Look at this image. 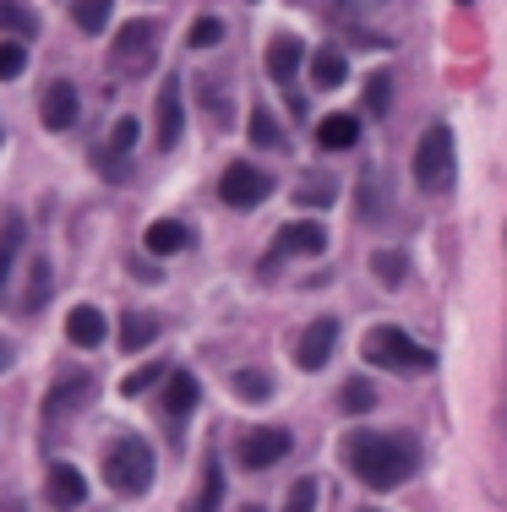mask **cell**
Masks as SVG:
<instances>
[{
	"label": "cell",
	"mask_w": 507,
	"mask_h": 512,
	"mask_svg": "<svg viewBox=\"0 0 507 512\" xmlns=\"http://www.w3.org/2000/svg\"><path fill=\"white\" fill-rule=\"evenodd\" d=\"M344 463L349 474H355L360 485H371V491H398V485L415 474L420 463V447L409 431H355L344 442Z\"/></svg>",
	"instance_id": "cell-1"
},
{
	"label": "cell",
	"mask_w": 507,
	"mask_h": 512,
	"mask_svg": "<svg viewBox=\"0 0 507 512\" xmlns=\"http://www.w3.org/2000/svg\"><path fill=\"white\" fill-rule=\"evenodd\" d=\"M409 175H415V186L426 191V197H442V191H453V131L448 126H431L426 137L415 142V158H409Z\"/></svg>",
	"instance_id": "cell-2"
},
{
	"label": "cell",
	"mask_w": 507,
	"mask_h": 512,
	"mask_svg": "<svg viewBox=\"0 0 507 512\" xmlns=\"http://www.w3.org/2000/svg\"><path fill=\"white\" fill-rule=\"evenodd\" d=\"M153 60H159V22L153 17H131L115 28V44H110V66L120 77H148Z\"/></svg>",
	"instance_id": "cell-3"
},
{
	"label": "cell",
	"mask_w": 507,
	"mask_h": 512,
	"mask_svg": "<svg viewBox=\"0 0 507 512\" xmlns=\"http://www.w3.org/2000/svg\"><path fill=\"white\" fill-rule=\"evenodd\" d=\"M104 480L120 496H142L153 480V447L142 436H115V447L104 453Z\"/></svg>",
	"instance_id": "cell-4"
},
{
	"label": "cell",
	"mask_w": 507,
	"mask_h": 512,
	"mask_svg": "<svg viewBox=\"0 0 507 512\" xmlns=\"http://www.w3.org/2000/svg\"><path fill=\"white\" fill-rule=\"evenodd\" d=\"M360 355L382 365V371H431V349H420L404 327H371Z\"/></svg>",
	"instance_id": "cell-5"
},
{
	"label": "cell",
	"mask_w": 507,
	"mask_h": 512,
	"mask_svg": "<svg viewBox=\"0 0 507 512\" xmlns=\"http://www.w3.org/2000/svg\"><path fill=\"white\" fill-rule=\"evenodd\" d=\"M219 197L229 207H257V202L273 197V175H268V169H257V164H229L224 180H219Z\"/></svg>",
	"instance_id": "cell-6"
},
{
	"label": "cell",
	"mask_w": 507,
	"mask_h": 512,
	"mask_svg": "<svg viewBox=\"0 0 507 512\" xmlns=\"http://www.w3.org/2000/svg\"><path fill=\"white\" fill-rule=\"evenodd\" d=\"M322 251H328V229L300 218V224H284L279 235H273L268 262H284V256H322Z\"/></svg>",
	"instance_id": "cell-7"
},
{
	"label": "cell",
	"mask_w": 507,
	"mask_h": 512,
	"mask_svg": "<svg viewBox=\"0 0 507 512\" xmlns=\"http://www.w3.org/2000/svg\"><path fill=\"white\" fill-rule=\"evenodd\" d=\"M240 463L246 469H273L284 453H289V431H279V425H257V431H246L240 436Z\"/></svg>",
	"instance_id": "cell-8"
},
{
	"label": "cell",
	"mask_w": 507,
	"mask_h": 512,
	"mask_svg": "<svg viewBox=\"0 0 507 512\" xmlns=\"http://www.w3.org/2000/svg\"><path fill=\"white\" fill-rule=\"evenodd\" d=\"M44 496H50L55 512H77L88 502V480H82L77 463H50V474H44Z\"/></svg>",
	"instance_id": "cell-9"
},
{
	"label": "cell",
	"mask_w": 507,
	"mask_h": 512,
	"mask_svg": "<svg viewBox=\"0 0 507 512\" xmlns=\"http://www.w3.org/2000/svg\"><path fill=\"white\" fill-rule=\"evenodd\" d=\"M333 344H338V322H333V316H317V322L300 333V344H295L300 371H322V365L333 360Z\"/></svg>",
	"instance_id": "cell-10"
},
{
	"label": "cell",
	"mask_w": 507,
	"mask_h": 512,
	"mask_svg": "<svg viewBox=\"0 0 507 512\" xmlns=\"http://www.w3.org/2000/svg\"><path fill=\"white\" fill-rule=\"evenodd\" d=\"M180 126H186V115H180V82H164L159 99H153V137H159L164 153L180 142Z\"/></svg>",
	"instance_id": "cell-11"
},
{
	"label": "cell",
	"mask_w": 507,
	"mask_h": 512,
	"mask_svg": "<svg viewBox=\"0 0 507 512\" xmlns=\"http://www.w3.org/2000/svg\"><path fill=\"white\" fill-rule=\"evenodd\" d=\"M77 88H71V82L66 77H55L50 82V88H44V104H39V115H44V126H50V131H71V126H77Z\"/></svg>",
	"instance_id": "cell-12"
},
{
	"label": "cell",
	"mask_w": 507,
	"mask_h": 512,
	"mask_svg": "<svg viewBox=\"0 0 507 512\" xmlns=\"http://www.w3.org/2000/svg\"><path fill=\"white\" fill-rule=\"evenodd\" d=\"M300 66H306V44H300L295 33H279V39L268 44V77L273 82H295Z\"/></svg>",
	"instance_id": "cell-13"
},
{
	"label": "cell",
	"mask_w": 507,
	"mask_h": 512,
	"mask_svg": "<svg viewBox=\"0 0 507 512\" xmlns=\"http://www.w3.org/2000/svg\"><path fill=\"white\" fill-rule=\"evenodd\" d=\"M197 398H202V387H197L191 371H169L164 376V414L169 420H186V414L197 409Z\"/></svg>",
	"instance_id": "cell-14"
},
{
	"label": "cell",
	"mask_w": 507,
	"mask_h": 512,
	"mask_svg": "<svg viewBox=\"0 0 507 512\" xmlns=\"http://www.w3.org/2000/svg\"><path fill=\"white\" fill-rule=\"evenodd\" d=\"M66 338L77 349H99L104 338H110V322H104L99 306H77V311H71V322H66Z\"/></svg>",
	"instance_id": "cell-15"
},
{
	"label": "cell",
	"mask_w": 507,
	"mask_h": 512,
	"mask_svg": "<svg viewBox=\"0 0 507 512\" xmlns=\"http://www.w3.org/2000/svg\"><path fill=\"white\" fill-rule=\"evenodd\" d=\"M142 246H148L153 256H175L191 246V229L175 224V218H159V224H148V235H142Z\"/></svg>",
	"instance_id": "cell-16"
},
{
	"label": "cell",
	"mask_w": 507,
	"mask_h": 512,
	"mask_svg": "<svg viewBox=\"0 0 507 512\" xmlns=\"http://www.w3.org/2000/svg\"><path fill=\"white\" fill-rule=\"evenodd\" d=\"M153 338H159V316H148V311H126V316H120V349H126V355L148 349Z\"/></svg>",
	"instance_id": "cell-17"
},
{
	"label": "cell",
	"mask_w": 507,
	"mask_h": 512,
	"mask_svg": "<svg viewBox=\"0 0 507 512\" xmlns=\"http://www.w3.org/2000/svg\"><path fill=\"white\" fill-rule=\"evenodd\" d=\"M349 77V60L338 44H322L317 55H311V88H338V82Z\"/></svg>",
	"instance_id": "cell-18"
},
{
	"label": "cell",
	"mask_w": 507,
	"mask_h": 512,
	"mask_svg": "<svg viewBox=\"0 0 507 512\" xmlns=\"http://www.w3.org/2000/svg\"><path fill=\"white\" fill-rule=\"evenodd\" d=\"M360 142V120L355 115H328L317 126V148H328V153H344V148H355Z\"/></svg>",
	"instance_id": "cell-19"
},
{
	"label": "cell",
	"mask_w": 507,
	"mask_h": 512,
	"mask_svg": "<svg viewBox=\"0 0 507 512\" xmlns=\"http://www.w3.org/2000/svg\"><path fill=\"white\" fill-rule=\"evenodd\" d=\"M0 28H6L11 39H33V33H39V17H33L22 0H0Z\"/></svg>",
	"instance_id": "cell-20"
},
{
	"label": "cell",
	"mask_w": 507,
	"mask_h": 512,
	"mask_svg": "<svg viewBox=\"0 0 507 512\" xmlns=\"http://www.w3.org/2000/svg\"><path fill=\"white\" fill-rule=\"evenodd\" d=\"M44 300H50V262H44V256H33V262H28V295H22V311H44Z\"/></svg>",
	"instance_id": "cell-21"
},
{
	"label": "cell",
	"mask_w": 507,
	"mask_h": 512,
	"mask_svg": "<svg viewBox=\"0 0 507 512\" xmlns=\"http://www.w3.org/2000/svg\"><path fill=\"white\" fill-rule=\"evenodd\" d=\"M338 409H344V414H366V409H377V387H371L366 376H349L344 393H338Z\"/></svg>",
	"instance_id": "cell-22"
},
{
	"label": "cell",
	"mask_w": 507,
	"mask_h": 512,
	"mask_svg": "<svg viewBox=\"0 0 507 512\" xmlns=\"http://www.w3.org/2000/svg\"><path fill=\"white\" fill-rule=\"evenodd\" d=\"M110 11H115V0H71V17H77L82 33H104Z\"/></svg>",
	"instance_id": "cell-23"
},
{
	"label": "cell",
	"mask_w": 507,
	"mask_h": 512,
	"mask_svg": "<svg viewBox=\"0 0 507 512\" xmlns=\"http://www.w3.org/2000/svg\"><path fill=\"white\" fill-rule=\"evenodd\" d=\"M17 251H22V218H6L0 224V289H6V273L17 262Z\"/></svg>",
	"instance_id": "cell-24"
},
{
	"label": "cell",
	"mask_w": 507,
	"mask_h": 512,
	"mask_svg": "<svg viewBox=\"0 0 507 512\" xmlns=\"http://www.w3.org/2000/svg\"><path fill=\"white\" fill-rule=\"evenodd\" d=\"M371 273H377V284L398 289V284H404V273H409V267H404V251H377V256H371Z\"/></svg>",
	"instance_id": "cell-25"
},
{
	"label": "cell",
	"mask_w": 507,
	"mask_h": 512,
	"mask_svg": "<svg viewBox=\"0 0 507 512\" xmlns=\"http://www.w3.org/2000/svg\"><path fill=\"white\" fill-rule=\"evenodd\" d=\"M251 142H257V148H279V142H284L279 120H273L262 104H251Z\"/></svg>",
	"instance_id": "cell-26"
},
{
	"label": "cell",
	"mask_w": 507,
	"mask_h": 512,
	"mask_svg": "<svg viewBox=\"0 0 507 512\" xmlns=\"http://www.w3.org/2000/svg\"><path fill=\"white\" fill-rule=\"evenodd\" d=\"M88 376H71V382H66V376H60V382H55V393H50V420H55V414L60 409H66V404H82V398H88Z\"/></svg>",
	"instance_id": "cell-27"
},
{
	"label": "cell",
	"mask_w": 507,
	"mask_h": 512,
	"mask_svg": "<svg viewBox=\"0 0 507 512\" xmlns=\"http://www.w3.org/2000/svg\"><path fill=\"white\" fill-rule=\"evenodd\" d=\"M22 71H28V39H6L0 44V82L22 77Z\"/></svg>",
	"instance_id": "cell-28"
},
{
	"label": "cell",
	"mask_w": 507,
	"mask_h": 512,
	"mask_svg": "<svg viewBox=\"0 0 507 512\" xmlns=\"http://www.w3.org/2000/svg\"><path fill=\"white\" fill-rule=\"evenodd\" d=\"M164 376H169V371H164L159 360H153V365H142V371H131L126 382H120V393H126V398H142V393H148V387H159Z\"/></svg>",
	"instance_id": "cell-29"
},
{
	"label": "cell",
	"mask_w": 507,
	"mask_h": 512,
	"mask_svg": "<svg viewBox=\"0 0 507 512\" xmlns=\"http://www.w3.org/2000/svg\"><path fill=\"white\" fill-rule=\"evenodd\" d=\"M224 496V480H219V458H208V474H202V496L191 502V512H213Z\"/></svg>",
	"instance_id": "cell-30"
},
{
	"label": "cell",
	"mask_w": 507,
	"mask_h": 512,
	"mask_svg": "<svg viewBox=\"0 0 507 512\" xmlns=\"http://www.w3.org/2000/svg\"><path fill=\"white\" fill-rule=\"evenodd\" d=\"M219 39H224V22L219 17H197V22H191V33H186L191 50H213Z\"/></svg>",
	"instance_id": "cell-31"
},
{
	"label": "cell",
	"mask_w": 507,
	"mask_h": 512,
	"mask_svg": "<svg viewBox=\"0 0 507 512\" xmlns=\"http://www.w3.org/2000/svg\"><path fill=\"white\" fill-rule=\"evenodd\" d=\"M235 398L240 404H262V398H268V376L262 371H235Z\"/></svg>",
	"instance_id": "cell-32"
},
{
	"label": "cell",
	"mask_w": 507,
	"mask_h": 512,
	"mask_svg": "<svg viewBox=\"0 0 507 512\" xmlns=\"http://www.w3.org/2000/svg\"><path fill=\"white\" fill-rule=\"evenodd\" d=\"M388 104H393V77H388V71H371V77H366V109H377V115H382Z\"/></svg>",
	"instance_id": "cell-33"
},
{
	"label": "cell",
	"mask_w": 507,
	"mask_h": 512,
	"mask_svg": "<svg viewBox=\"0 0 507 512\" xmlns=\"http://www.w3.org/2000/svg\"><path fill=\"white\" fill-rule=\"evenodd\" d=\"M333 197H338L333 180H306V186H295V202H300V207H328Z\"/></svg>",
	"instance_id": "cell-34"
},
{
	"label": "cell",
	"mask_w": 507,
	"mask_h": 512,
	"mask_svg": "<svg viewBox=\"0 0 507 512\" xmlns=\"http://www.w3.org/2000/svg\"><path fill=\"white\" fill-rule=\"evenodd\" d=\"M317 507V480H295L284 496V512H311Z\"/></svg>",
	"instance_id": "cell-35"
},
{
	"label": "cell",
	"mask_w": 507,
	"mask_h": 512,
	"mask_svg": "<svg viewBox=\"0 0 507 512\" xmlns=\"http://www.w3.org/2000/svg\"><path fill=\"white\" fill-rule=\"evenodd\" d=\"M137 120H131V115H120L115 120V126H110V153H131V148H137Z\"/></svg>",
	"instance_id": "cell-36"
},
{
	"label": "cell",
	"mask_w": 507,
	"mask_h": 512,
	"mask_svg": "<svg viewBox=\"0 0 507 512\" xmlns=\"http://www.w3.org/2000/svg\"><path fill=\"white\" fill-rule=\"evenodd\" d=\"M382 202H388V197H382V180H377V169H366V186H360V213L371 218Z\"/></svg>",
	"instance_id": "cell-37"
},
{
	"label": "cell",
	"mask_w": 507,
	"mask_h": 512,
	"mask_svg": "<svg viewBox=\"0 0 507 512\" xmlns=\"http://www.w3.org/2000/svg\"><path fill=\"white\" fill-rule=\"evenodd\" d=\"M6 371H11V344L0 338V376H6Z\"/></svg>",
	"instance_id": "cell-38"
},
{
	"label": "cell",
	"mask_w": 507,
	"mask_h": 512,
	"mask_svg": "<svg viewBox=\"0 0 507 512\" xmlns=\"http://www.w3.org/2000/svg\"><path fill=\"white\" fill-rule=\"evenodd\" d=\"M458 6H475V0H458Z\"/></svg>",
	"instance_id": "cell-39"
},
{
	"label": "cell",
	"mask_w": 507,
	"mask_h": 512,
	"mask_svg": "<svg viewBox=\"0 0 507 512\" xmlns=\"http://www.w3.org/2000/svg\"><path fill=\"white\" fill-rule=\"evenodd\" d=\"M366 6H382V0H366Z\"/></svg>",
	"instance_id": "cell-40"
},
{
	"label": "cell",
	"mask_w": 507,
	"mask_h": 512,
	"mask_svg": "<svg viewBox=\"0 0 507 512\" xmlns=\"http://www.w3.org/2000/svg\"><path fill=\"white\" fill-rule=\"evenodd\" d=\"M246 512H262V507H246Z\"/></svg>",
	"instance_id": "cell-41"
}]
</instances>
